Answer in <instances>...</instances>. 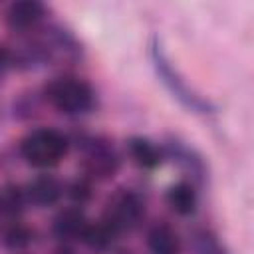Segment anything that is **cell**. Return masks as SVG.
<instances>
[{
  "label": "cell",
  "instance_id": "5bb4252c",
  "mask_svg": "<svg viewBox=\"0 0 254 254\" xmlns=\"http://www.w3.org/2000/svg\"><path fill=\"white\" fill-rule=\"evenodd\" d=\"M0 200H2V212L6 216L14 218V216H18L22 212L26 196H24V190H20L18 187H6L0 192Z\"/></svg>",
  "mask_w": 254,
  "mask_h": 254
},
{
  "label": "cell",
  "instance_id": "d6986e66",
  "mask_svg": "<svg viewBox=\"0 0 254 254\" xmlns=\"http://www.w3.org/2000/svg\"><path fill=\"white\" fill-rule=\"evenodd\" d=\"M0 214H4V212H2V200H0Z\"/></svg>",
  "mask_w": 254,
  "mask_h": 254
},
{
  "label": "cell",
  "instance_id": "8fae6325",
  "mask_svg": "<svg viewBox=\"0 0 254 254\" xmlns=\"http://www.w3.org/2000/svg\"><path fill=\"white\" fill-rule=\"evenodd\" d=\"M129 155L133 163L141 169H155L161 165V151L157 149L155 143L143 137H133L129 139Z\"/></svg>",
  "mask_w": 254,
  "mask_h": 254
},
{
  "label": "cell",
  "instance_id": "e0dca14e",
  "mask_svg": "<svg viewBox=\"0 0 254 254\" xmlns=\"http://www.w3.org/2000/svg\"><path fill=\"white\" fill-rule=\"evenodd\" d=\"M10 62H12V56H10V52H8L4 46H0V77H2V75H4V71L8 69Z\"/></svg>",
  "mask_w": 254,
  "mask_h": 254
},
{
  "label": "cell",
  "instance_id": "30bf717a",
  "mask_svg": "<svg viewBox=\"0 0 254 254\" xmlns=\"http://www.w3.org/2000/svg\"><path fill=\"white\" fill-rule=\"evenodd\" d=\"M115 230L105 222H87L79 234V240L93 252H105L111 244H113V238H115Z\"/></svg>",
  "mask_w": 254,
  "mask_h": 254
},
{
  "label": "cell",
  "instance_id": "ac0fdd59",
  "mask_svg": "<svg viewBox=\"0 0 254 254\" xmlns=\"http://www.w3.org/2000/svg\"><path fill=\"white\" fill-rule=\"evenodd\" d=\"M54 254H75L71 248H67V246H62V248H58Z\"/></svg>",
  "mask_w": 254,
  "mask_h": 254
},
{
  "label": "cell",
  "instance_id": "4fadbf2b",
  "mask_svg": "<svg viewBox=\"0 0 254 254\" xmlns=\"http://www.w3.org/2000/svg\"><path fill=\"white\" fill-rule=\"evenodd\" d=\"M0 240H2V244H4L6 248H10V250H24L26 246L32 244L34 232H32L26 224L14 220V222H10L8 226H4Z\"/></svg>",
  "mask_w": 254,
  "mask_h": 254
},
{
  "label": "cell",
  "instance_id": "5b68a950",
  "mask_svg": "<svg viewBox=\"0 0 254 254\" xmlns=\"http://www.w3.org/2000/svg\"><path fill=\"white\" fill-rule=\"evenodd\" d=\"M62 192H64V189L58 179H54L52 175H40L26 185L24 196L28 202H32L40 208H46V206H54L60 200Z\"/></svg>",
  "mask_w": 254,
  "mask_h": 254
},
{
  "label": "cell",
  "instance_id": "7c38bea8",
  "mask_svg": "<svg viewBox=\"0 0 254 254\" xmlns=\"http://www.w3.org/2000/svg\"><path fill=\"white\" fill-rule=\"evenodd\" d=\"M155 64H157V69H159V73L165 77V81L171 85V89L175 91V95H179V97H183V101L189 105V107H192V109H206L208 105H204V101H200L196 95H192V93H189V89H187V85L179 79V77H175L173 75V69L167 65V62L163 60V56L161 54H155Z\"/></svg>",
  "mask_w": 254,
  "mask_h": 254
},
{
  "label": "cell",
  "instance_id": "3957f363",
  "mask_svg": "<svg viewBox=\"0 0 254 254\" xmlns=\"http://www.w3.org/2000/svg\"><path fill=\"white\" fill-rule=\"evenodd\" d=\"M143 216H145V204L133 190L119 189L105 202V218L103 220L115 232L135 228Z\"/></svg>",
  "mask_w": 254,
  "mask_h": 254
},
{
  "label": "cell",
  "instance_id": "2e32d148",
  "mask_svg": "<svg viewBox=\"0 0 254 254\" xmlns=\"http://www.w3.org/2000/svg\"><path fill=\"white\" fill-rule=\"evenodd\" d=\"M67 194H69V198H71L77 206L85 204V202L91 198V194H93L91 185H89V179H75L73 183H69Z\"/></svg>",
  "mask_w": 254,
  "mask_h": 254
},
{
  "label": "cell",
  "instance_id": "9c48e42d",
  "mask_svg": "<svg viewBox=\"0 0 254 254\" xmlns=\"http://www.w3.org/2000/svg\"><path fill=\"white\" fill-rule=\"evenodd\" d=\"M169 208L179 216H190L196 210V190L189 183H175L165 196Z\"/></svg>",
  "mask_w": 254,
  "mask_h": 254
},
{
  "label": "cell",
  "instance_id": "277c9868",
  "mask_svg": "<svg viewBox=\"0 0 254 254\" xmlns=\"http://www.w3.org/2000/svg\"><path fill=\"white\" fill-rule=\"evenodd\" d=\"M119 165H121L119 155L109 143L91 141L83 151L81 169L87 175V179H95V181L111 179L119 171Z\"/></svg>",
  "mask_w": 254,
  "mask_h": 254
},
{
  "label": "cell",
  "instance_id": "8992f818",
  "mask_svg": "<svg viewBox=\"0 0 254 254\" xmlns=\"http://www.w3.org/2000/svg\"><path fill=\"white\" fill-rule=\"evenodd\" d=\"M46 14V8L42 2L36 0H22L14 2L6 10V22L12 30H30L34 28Z\"/></svg>",
  "mask_w": 254,
  "mask_h": 254
},
{
  "label": "cell",
  "instance_id": "ba28073f",
  "mask_svg": "<svg viewBox=\"0 0 254 254\" xmlns=\"http://www.w3.org/2000/svg\"><path fill=\"white\" fill-rule=\"evenodd\" d=\"M151 254H181V238L169 224H157L147 234Z\"/></svg>",
  "mask_w": 254,
  "mask_h": 254
},
{
  "label": "cell",
  "instance_id": "6da1fadb",
  "mask_svg": "<svg viewBox=\"0 0 254 254\" xmlns=\"http://www.w3.org/2000/svg\"><path fill=\"white\" fill-rule=\"evenodd\" d=\"M67 137L58 129H36L20 141L22 159L36 169L56 167L67 155Z\"/></svg>",
  "mask_w": 254,
  "mask_h": 254
},
{
  "label": "cell",
  "instance_id": "9a60e30c",
  "mask_svg": "<svg viewBox=\"0 0 254 254\" xmlns=\"http://www.w3.org/2000/svg\"><path fill=\"white\" fill-rule=\"evenodd\" d=\"M194 248H196V254H226V250L216 240V236L210 234V232H206V230H202V232L196 234Z\"/></svg>",
  "mask_w": 254,
  "mask_h": 254
},
{
  "label": "cell",
  "instance_id": "52a82bcc",
  "mask_svg": "<svg viewBox=\"0 0 254 254\" xmlns=\"http://www.w3.org/2000/svg\"><path fill=\"white\" fill-rule=\"evenodd\" d=\"M85 224H87V218L83 210L79 206H69L58 212V216L54 218L52 230L60 240H73V238H79Z\"/></svg>",
  "mask_w": 254,
  "mask_h": 254
},
{
  "label": "cell",
  "instance_id": "7a4b0ae2",
  "mask_svg": "<svg viewBox=\"0 0 254 254\" xmlns=\"http://www.w3.org/2000/svg\"><path fill=\"white\" fill-rule=\"evenodd\" d=\"M44 93L52 107L65 115H79L89 111L95 99L91 85L77 77H58L46 85Z\"/></svg>",
  "mask_w": 254,
  "mask_h": 254
}]
</instances>
